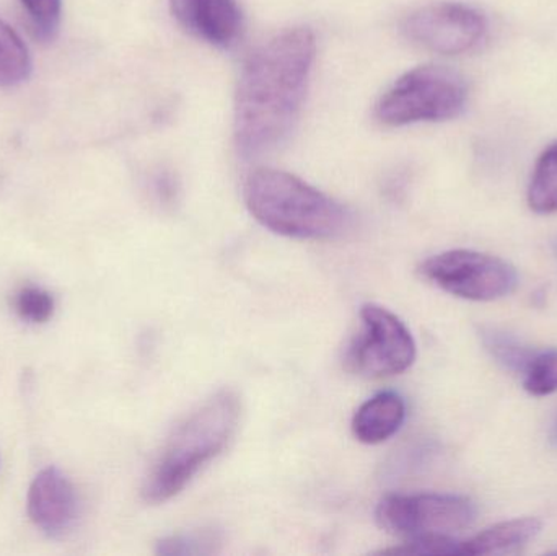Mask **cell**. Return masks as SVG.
I'll list each match as a JSON object with an SVG mask.
<instances>
[{"mask_svg":"<svg viewBox=\"0 0 557 556\" xmlns=\"http://www.w3.org/2000/svg\"><path fill=\"white\" fill-rule=\"evenodd\" d=\"M419 273L438 289L474 302L503 299L516 293L520 283L509 261L474 250L434 255L421 264Z\"/></svg>","mask_w":557,"mask_h":556,"instance_id":"obj_6","label":"cell"},{"mask_svg":"<svg viewBox=\"0 0 557 556\" xmlns=\"http://www.w3.org/2000/svg\"><path fill=\"white\" fill-rule=\"evenodd\" d=\"M359 335L347 346L344 365L367 379L389 378L408 371L416 361V342L401 319L376 304L360 309Z\"/></svg>","mask_w":557,"mask_h":556,"instance_id":"obj_5","label":"cell"},{"mask_svg":"<svg viewBox=\"0 0 557 556\" xmlns=\"http://www.w3.org/2000/svg\"><path fill=\"white\" fill-rule=\"evenodd\" d=\"M543 522L536 518L510 519L484 529L463 542V555L512 554L525 547L542 532Z\"/></svg>","mask_w":557,"mask_h":556,"instance_id":"obj_12","label":"cell"},{"mask_svg":"<svg viewBox=\"0 0 557 556\" xmlns=\"http://www.w3.org/2000/svg\"><path fill=\"white\" fill-rule=\"evenodd\" d=\"M244 196L250 214L282 237L324 240L343 234L349 224V214L339 202L282 170L251 173Z\"/></svg>","mask_w":557,"mask_h":556,"instance_id":"obj_3","label":"cell"},{"mask_svg":"<svg viewBox=\"0 0 557 556\" xmlns=\"http://www.w3.org/2000/svg\"><path fill=\"white\" fill-rule=\"evenodd\" d=\"M523 388L533 397L557 392V349L533 353L522 371Z\"/></svg>","mask_w":557,"mask_h":556,"instance_id":"obj_17","label":"cell"},{"mask_svg":"<svg viewBox=\"0 0 557 556\" xmlns=\"http://www.w3.org/2000/svg\"><path fill=\"white\" fill-rule=\"evenodd\" d=\"M15 309L20 319L25 320V322L45 323L54 313V299L45 289L25 287L16 296Z\"/></svg>","mask_w":557,"mask_h":556,"instance_id":"obj_19","label":"cell"},{"mask_svg":"<svg viewBox=\"0 0 557 556\" xmlns=\"http://www.w3.org/2000/svg\"><path fill=\"white\" fill-rule=\"evenodd\" d=\"M527 201L536 214L557 212V140L549 144L536 160L527 191Z\"/></svg>","mask_w":557,"mask_h":556,"instance_id":"obj_13","label":"cell"},{"mask_svg":"<svg viewBox=\"0 0 557 556\" xmlns=\"http://www.w3.org/2000/svg\"><path fill=\"white\" fill-rule=\"evenodd\" d=\"M405 400L395 392H380L360 405L352 418V433L359 443L380 444L398 433L405 423Z\"/></svg>","mask_w":557,"mask_h":556,"instance_id":"obj_11","label":"cell"},{"mask_svg":"<svg viewBox=\"0 0 557 556\" xmlns=\"http://www.w3.org/2000/svg\"><path fill=\"white\" fill-rule=\"evenodd\" d=\"M549 444L557 449V417L553 421L552 430H549Z\"/></svg>","mask_w":557,"mask_h":556,"instance_id":"obj_20","label":"cell"},{"mask_svg":"<svg viewBox=\"0 0 557 556\" xmlns=\"http://www.w3.org/2000/svg\"><path fill=\"white\" fill-rule=\"evenodd\" d=\"M33 36L41 42L54 41L61 26L62 0H20Z\"/></svg>","mask_w":557,"mask_h":556,"instance_id":"obj_18","label":"cell"},{"mask_svg":"<svg viewBox=\"0 0 557 556\" xmlns=\"http://www.w3.org/2000/svg\"><path fill=\"white\" fill-rule=\"evenodd\" d=\"M476 515V505L467 496L422 493L386 496L376 506L375 521L388 534L411 541L457 534L470 528Z\"/></svg>","mask_w":557,"mask_h":556,"instance_id":"obj_7","label":"cell"},{"mask_svg":"<svg viewBox=\"0 0 557 556\" xmlns=\"http://www.w3.org/2000/svg\"><path fill=\"white\" fill-rule=\"evenodd\" d=\"M242 417V401L231 388L218 392L178 424L163 447L143 496L150 505L170 502L183 492L234 440Z\"/></svg>","mask_w":557,"mask_h":556,"instance_id":"obj_2","label":"cell"},{"mask_svg":"<svg viewBox=\"0 0 557 556\" xmlns=\"http://www.w3.org/2000/svg\"><path fill=\"white\" fill-rule=\"evenodd\" d=\"M487 28L486 15L461 2L419 7L401 22L403 35L409 41L444 55L473 51L486 39Z\"/></svg>","mask_w":557,"mask_h":556,"instance_id":"obj_8","label":"cell"},{"mask_svg":"<svg viewBox=\"0 0 557 556\" xmlns=\"http://www.w3.org/2000/svg\"><path fill=\"white\" fill-rule=\"evenodd\" d=\"M481 342H483L486 351L509 371L520 372L522 374L533 351H530L519 338L510 335L506 330L496 329V326H483L480 332Z\"/></svg>","mask_w":557,"mask_h":556,"instance_id":"obj_15","label":"cell"},{"mask_svg":"<svg viewBox=\"0 0 557 556\" xmlns=\"http://www.w3.org/2000/svg\"><path fill=\"white\" fill-rule=\"evenodd\" d=\"M463 75L445 65H419L403 74L376 104V118L386 126H409L454 120L467 107Z\"/></svg>","mask_w":557,"mask_h":556,"instance_id":"obj_4","label":"cell"},{"mask_svg":"<svg viewBox=\"0 0 557 556\" xmlns=\"http://www.w3.org/2000/svg\"><path fill=\"white\" fill-rule=\"evenodd\" d=\"M317 41L290 28L261 45L245 62L235 97V144L245 159L277 149L294 131L307 95Z\"/></svg>","mask_w":557,"mask_h":556,"instance_id":"obj_1","label":"cell"},{"mask_svg":"<svg viewBox=\"0 0 557 556\" xmlns=\"http://www.w3.org/2000/svg\"><path fill=\"white\" fill-rule=\"evenodd\" d=\"M32 72V55L23 39L0 20V87L22 84Z\"/></svg>","mask_w":557,"mask_h":556,"instance_id":"obj_14","label":"cell"},{"mask_svg":"<svg viewBox=\"0 0 557 556\" xmlns=\"http://www.w3.org/2000/svg\"><path fill=\"white\" fill-rule=\"evenodd\" d=\"M28 515L49 538H64L78 518V498L71 480L54 467L39 472L28 492Z\"/></svg>","mask_w":557,"mask_h":556,"instance_id":"obj_9","label":"cell"},{"mask_svg":"<svg viewBox=\"0 0 557 556\" xmlns=\"http://www.w3.org/2000/svg\"><path fill=\"white\" fill-rule=\"evenodd\" d=\"M170 9L186 32L218 48L234 45L244 26L235 0H170Z\"/></svg>","mask_w":557,"mask_h":556,"instance_id":"obj_10","label":"cell"},{"mask_svg":"<svg viewBox=\"0 0 557 556\" xmlns=\"http://www.w3.org/2000/svg\"><path fill=\"white\" fill-rule=\"evenodd\" d=\"M221 545L222 534L218 529H199L162 539L156 552L163 556H202L218 554Z\"/></svg>","mask_w":557,"mask_h":556,"instance_id":"obj_16","label":"cell"}]
</instances>
